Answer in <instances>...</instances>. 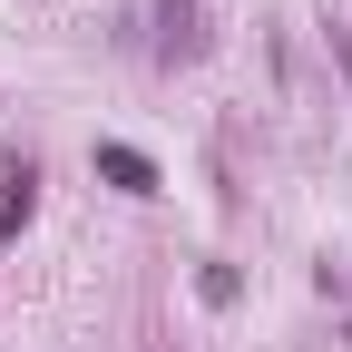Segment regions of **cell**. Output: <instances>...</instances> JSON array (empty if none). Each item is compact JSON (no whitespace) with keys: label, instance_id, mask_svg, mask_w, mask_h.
<instances>
[{"label":"cell","instance_id":"obj_1","mask_svg":"<svg viewBox=\"0 0 352 352\" xmlns=\"http://www.w3.org/2000/svg\"><path fill=\"white\" fill-rule=\"evenodd\" d=\"M98 166L118 176V186H127V196H147V186H157V166H147L138 147H98Z\"/></svg>","mask_w":352,"mask_h":352}]
</instances>
